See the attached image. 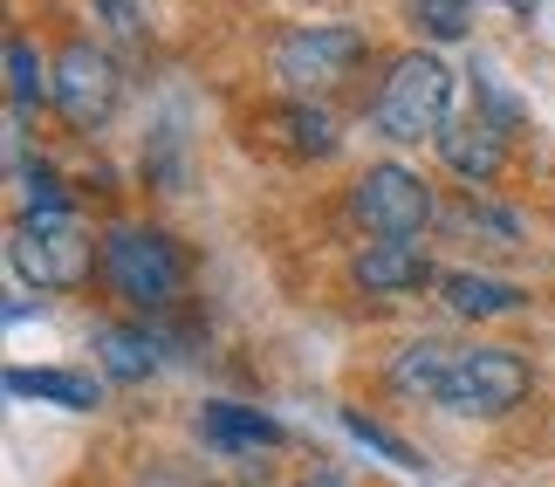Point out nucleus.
Masks as SVG:
<instances>
[{
	"instance_id": "obj_3",
	"label": "nucleus",
	"mask_w": 555,
	"mask_h": 487,
	"mask_svg": "<svg viewBox=\"0 0 555 487\" xmlns=\"http://www.w3.org/2000/svg\"><path fill=\"white\" fill-rule=\"evenodd\" d=\"M8 254L28 289H76L90 274V227L76 214H28V220H14Z\"/></svg>"
},
{
	"instance_id": "obj_19",
	"label": "nucleus",
	"mask_w": 555,
	"mask_h": 487,
	"mask_svg": "<svg viewBox=\"0 0 555 487\" xmlns=\"http://www.w3.org/2000/svg\"><path fill=\"white\" fill-rule=\"evenodd\" d=\"M344 426H350V439H364V447H377L384 460H391V467H412V474L425 467V460H418L412 447H404V439H398L391 426H377V419H364V412H344Z\"/></svg>"
},
{
	"instance_id": "obj_11",
	"label": "nucleus",
	"mask_w": 555,
	"mask_h": 487,
	"mask_svg": "<svg viewBox=\"0 0 555 487\" xmlns=\"http://www.w3.org/2000/svg\"><path fill=\"white\" fill-rule=\"evenodd\" d=\"M439 303L466 316V323H480V316H507V309H521V289L515 282H494V274H474V268H453L439 282Z\"/></svg>"
},
{
	"instance_id": "obj_15",
	"label": "nucleus",
	"mask_w": 555,
	"mask_h": 487,
	"mask_svg": "<svg viewBox=\"0 0 555 487\" xmlns=\"http://www.w3.org/2000/svg\"><path fill=\"white\" fill-rule=\"evenodd\" d=\"M96 364L117 377V385H138V377H152L158 371V344H152V330H96Z\"/></svg>"
},
{
	"instance_id": "obj_7",
	"label": "nucleus",
	"mask_w": 555,
	"mask_h": 487,
	"mask_svg": "<svg viewBox=\"0 0 555 487\" xmlns=\"http://www.w3.org/2000/svg\"><path fill=\"white\" fill-rule=\"evenodd\" d=\"M357 55H364V35H357V28H330V21H315V28H295V35L282 41L274 69H282L295 90H315V82L350 76Z\"/></svg>"
},
{
	"instance_id": "obj_14",
	"label": "nucleus",
	"mask_w": 555,
	"mask_h": 487,
	"mask_svg": "<svg viewBox=\"0 0 555 487\" xmlns=\"http://www.w3.org/2000/svg\"><path fill=\"white\" fill-rule=\"evenodd\" d=\"M8 392L14 398H49V406H69V412H96L103 406L90 371H8Z\"/></svg>"
},
{
	"instance_id": "obj_1",
	"label": "nucleus",
	"mask_w": 555,
	"mask_h": 487,
	"mask_svg": "<svg viewBox=\"0 0 555 487\" xmlns=\"http://www.w3.org/2000/svg\"><path fill=\"white\" fill-rule=\"evenodd\" d=\"M446 111H453V69L418 49L391 62V76H384V90L371 103V124L391 144H425L446 131Z\"/></svg>"
},
{
	"instance_id": "obj_23",
	"label": "nucleus",
	"mask_w": 555,
	"mask_h": 487,
	"mask_svg": "<svg viewBox=\"0 0 555 487\" xmlns=\"http://www.w3.org/2000/svg\"><path fill=\"white\" fill-rule=\"evenodd\" d=\"M152 487H192V480H179V474H158V480H152Z\"/></svg>"
},
{
	"instance_id": "obj_9",
	"label": "nucleus",
	"mask_w": 555,
	"mask_h": 487,
	"mask_svg": "<svg viewBox=\"0 0 555 487\" xmlns=\"http://www.w3.org/2000/svg\"><path fill=\"white\" fill-rule=\"evenodd\" d=\"M439 158L480 193V185L501 172V158H507V131H501L494 117H480V111H474L466 124H446V131H439Z\"/></svg>"
},
{
	"instance_id": "obj_21",
	"label": "nucleus",
	"mask_w": 555,
	"mask_h": 487,
	"mask_svg": "<svg viewBox=\"0 0 555 487\" xmlns=\"http://www.w3.org/2000/svg\"><path fill=\"white\" fill-rule=\"evenodd\" d=\"M103 8H111V21H117V35H138V8H131V0H103Z\"/></svg>"
},
{
	"instance_id": "obj_20",
	"label": "nucleus",
	"mask_w": 555,
	"mask_h": 487,
	"mask_svg": "<svg viewBox=\"0 0 555 487\" xmlns=\"http://www.w3.org/2000/svg\"><path fill=\"white\" fill-rule=\"evenodd\" d=\"M418 8V28H433L439 41L466 35V21H474V0H412Z\"/></svg>"
},
{
	"instance_id": "obj_17",
	"label": "nucleus",
	"mask_w": 555,
	"mask_h": 487,
	"mask_svg": "<svg viewBox=\"0 0 555 487\" xmlns=\"http://www.w3.org/2000/svg\"><path fill=\"white\" fill-rule=\"evenodd\" d=\"M8 97H14V111H35L41 97L55 103V82H41V55L28 49V41H8Z\"/></svg>"
},
{
	"instance_id": "obj_10",
	"label": "nucleus",
	"mask_w": 555,
	"mask_h": 487,
	"mask_svg": "<svg viewBox=\"0 0 555 487\" xmlns=\"http://www.w3.org/2000/svg\"><path fill=\"white\" fill-rule=\"evenodd\" d=\"M199 439L220 447V453H268V447H282V426H274L268 412H247V406H206Z\"/></svg>"
},
{
	"instance_id": "obj_4",
	"label": "nucleus",
	"mask_w": 555,
	"mask_h": 487,
	"mask_svg": "<svg viewBox=\"0 0 555 487\" xmlns=\"http://www.w3.org/2000/svg\"><path fill=\"white\" fill-rule=\"evenodd\" d=\"M521 398H528V364L501 344H480V350H460L439 406L460 412V419H501V412H515Z\"/></svg>"
},
{
	"instance_id": "obj_18",
	"label": "nucleus",
	"mask_w": 555,
	"mask_h": 487,
	"mask_svg": "<svg viewBox=\"0 0 555 487\" xmlns=\"http://www.w3.org/2000/svg\"><path fill=\"white\" fill-rule=\"evenodd\" d=\"M28 214H69V200H62V179L49 165H21V220Z\"/></svg>"
},
{
	"instance_id": "obj_2",
	"label": "nucleus",
	"mask_w": 555,
	"mask_h": 487,
	"mask_svg": "<svg viewBox=\"0 0 555 487\" xmlns=\"http://www.w3.org/2000/svg\"><path fill=\"white\" fill-rule=\"evenodd\" d=\"M103 274L131 309H172L185 289V261L172 234H158V227H117L103 241Z\"/></svg>"
},
{
	"instance_id": "obj_16",
	"label": "nucleus",
	"mask_w": 555,
	"mask_h": 487,
	"mask_svg": "<svg viewBox=\"0 0 555 487\" xmlns=\"http://www.w3.org/2000/svg\"><path fill=\"white\" fill-rule=\"evenodd\" d=\"M446 220H453L460 234H480L487 247H515V241H521V220L507 214V206L480 200V193H474V200H460V206H453V214H446Z\"/></svg>"
},
{
	"instance_id": "obj_22",
	"label": "nucleus",
	"mask_w": 555,
	"mask_h": 487,
	"mask_svg": "<svg viewBox=\"0 0 555 487\" xmlns=\"http://www.w3.org/2000/svg\"><path fill=\"white\" fill-rule=\"evenodd\" d=\"M309 487H344V474H315V480H309Z\"/></svg>"
},
{
	"instance_id": "obj_8",
	"label": "nucleus",
	"mask_w": 555,
	"mask_h": 487,
	"mask_svg": "<svg viewBox=\"0 0 555 487\" xmlns=\"http://www.w3.org/2000/svg\"><path fill=\"white\" fill-rule=\"evenodd\" d=\"M357 282L371 295H418V289H439L446 274L433 268V254L418 241H371L357 254Z\"/></svg>"
},
{
	"instance_id": "obj_12",
	"label": "nucleus",
	"mask_w": 555,
	"mask_h": 487,
	"mask_svg": "<svg viewBox=\"0 0 555 487\" xmlns=\"http://www.w3.org/2000/svg\"><path fill=\"white\" fill-rule=\"evenodd\" d=\"M453 364H460V350H453V344H439V336H418V344H404V350H398L391 385H398V392H412V398H433V406H439V392H446V377H453Z\"/></svg>"
},
{
	"instance_id": "obj_13",
	"label": "nucleus",
	"mask_w": 555,
	"mask_h": 487,
	"mask_svg": "<svg viewBox=\"0 0 555 487\" xmlns=\"http://www.w3.org/2000/svg\"><path fill=\"white\" fill-rule=\"evenodd\" d=\"M261 124H268V138H282L288 152H302V158H330L336 152V117L315 111V103H274Z\"/></svg>"
},
{
	"instance_id": "obj_5",
	"label": "nucleus",
	"mask_w": 555,
	"mask_h": 487,
	"mask_svg": "<svg viewBox=\"0 0 555 487\" xmlns=\"http://www.w3.org/2000/svg\"><path fill=\"white\" fill-rule=\"evenodd\" d=\"M350 206H357V220H364L377 241H412V234H425V220L439 214L433 185H425L418 172H404V165H371V172L357 179Z\"/></svg>"
},
{
	"instance_id": "obj_6",
	"label": "nucleus",
	"mask_w": 555,
	"mask_h": 487,
	"mask_svg": "<svg viewBox=\"0 0 555 487\" xmlns=\"http://www.w3.org/2000/svg\"><path fill=\"white\" fill-rule=\"evenodd\" d=\"M55 111L76 124V131H96L103 117L117 111V62L96 49V41H69L55 55Z\"/></svg>"
}]
</instances>
